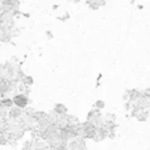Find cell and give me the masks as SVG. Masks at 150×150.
Returning <instances> with one entry per match:
<instances>
[{
    "label": "cell",
    "mask_w": 150,
    "mask_h": 150,
    "mask_svg": "<svg viewBox=\"0 0 150 150\" xmlns=\"http://www.w3.org/2000/svg\"><path fill=\"white\" fill-rule=\"evenodd\" d=\"M149 111H150V109H149Z\"/></svg>",
    "instance_id": "2"
},
{
    "label": "cell",
    "mask_w": 150,
    "mask_h": 150,
    "mask_svg": "<svg viewBox=\"0 0 150 150\" xmlns=\"http://www.w3.org/2000/svg\"><path fill=\"white\" fill-rule=\"evenodd\" d=\"M13 103H15L18 108H24V107H26V104H28V99L24 95H17L13 99Z\"/></svg>",
    "instance_id": "1"
}]
</instances>
